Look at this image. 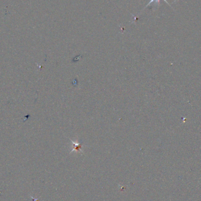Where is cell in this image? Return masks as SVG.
<instances>
[{
  "label": "cell",
  "mask_w": 201,
  "mask_h": 201,
  "mask_svg": "<svg viewBox=\"0 0 201 201\" xmlns=\"http://www.w3.org/2000/svg\"><path fill=\"white\" fill-rule=\"evenodd\" d=\"M31 198H32V199H33V201H40V199H34L32 196H31Z\"/></svg>",
  "instance_id": "cell-2"
},
{
  "label": "cell",
  "mask_w": 201,
  "mask_h": 201,
  "mask_svg": "<svg viewBox=\"0 0 201 201\" xmlns=\"http://www.w3.org/2000/svg\"><path fill=\"white\" fill-rule=\"evenodd\" d=\"M160 1H161V0H150V1H149V3L146 5V6L145 7H147L148 6H150V4H152V3H154V2H155L156 4H159V3H160ZM164 1H165L168 5H169V4L167 2V1H166V0H164ZM170 6V5H169Z\"/></svg>",
  "instance_id": "cell-1"
}]
</instances>
